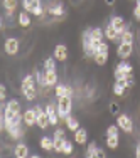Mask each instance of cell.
Instances as JSON below:
<instances>
[{
  "label": "cell",
  "mask_w": 140,
  "mask_h": 158,
  "mask_svg": "<svg viewBox=\"0 0 140 158\" xmlns=\"http://www.w3.org/2000/svg\"><path fill=\"white\" fill-rule=\"evenodd\" d=\"M41 148L46 150V152H52L54 150V138H51V136L41 138Z\"/></svg>",
  "instance_id": "cell-18"
},
{
  "label": "cell",
  "mask_w": 140,
  "mask_h": 158,
  "mask_svg": "<svg viewBox=\"0 0 140 158\" xmlns=\"http://www.w3.org/2000/svg\"><path fill=\"white\" fill-rule=\"evenodd\" d=\"M105 37H107L108 40H112V42H122V37H120L118 31H116V29L113 27L112 24H110L108 27L105 29Z\"/></svg>",
  "instance_id": "cell-11"
},
{
  "label": "cell",
  "mask_w": 140,
  "mask_h": 158,
  "mask_svg": "<svg viewBox=\"0 0 140 158\" xmlns=\"http://www.w3.org/2000/svg\"><path fill=\"white\" fill-rule=\"evenodd\" d=\"M5 52L9 56H15L19 52V40L14 39V37H9L5 40Z\"/></svg>",
  "instance_id": "cell-9"
},
{
  "label": "cell",
  "mask_w": 140,
  "mask_h": 158,
  "mask_svg": "<svg viewBox=\"0 0 140 158\" xmlns=\"http://www.w3.org/2000/svg\"><path fill=\"white\" fill-rule=\"evenodd\" d=\"M122 82H123L125 88H133V86H135V77L132 76V73H130V74H127L125 81H122Z\"/></svg>",
  "instance_id": "cell-33"
},
{
  "label": "cell",
  "mask_w": 140,
  "mask_h": 158,
  "mask_svg": "<svg viewBox=\"0 0 140 158\" xmlns=\"http://www.w3.org/2000/svg\"><path fill=\"white\" fill-rule=\"evenodd\" d=\"M42 14H44V9H42V5H41V3H36V7H34V10H32V15L42 17Z\"/></svg>",
  "instance_id": "cell-35"
},
{
  "label": "cell",
  "mask_w": 140,
  "mask_h": 158,
  "mask_svg": "<svg viewBox=\"0 0 140 158\" xmlns=\"http://www.w3.org/2000/svg\"><path fill=\"white\" fill-rule=\"evenodd\" d=\"M56 96H58V99L59 98H63V96H66L68 94V86H64V84H58L56 86Z\"/></svg>",
  "instance_id": "cell-28"
},
{
  "label": "cell",
  "mask_w": 140,
  "mask_h": 158,
  "mask_svg": "<svg viewBox=\"0 0 140 158\" xmlns=\"http://www.w3.org/2000/svg\"><path fill=\"white\" fill-rule=\"evenodd\" d=\"M116 69H120V71H123V73H128V74H130L133 67H132V64H130V62H127L125 59H122V62H120L118 66H116Z\"/></svg>",
  "instance_id": "cell-26"
},
{
  "label": "cell",
  "mask_w": 140,
  "mask_h": 158,
  "mask_svg": "<svg viewBox=\"0 0 140 158\" xmlns=\"http://www.w3.org/2000/svg\"><path fill=\"white\" fill-rule=\"evenodd\" d=\"M64 123H66V126H68L69 131H76L79 128V121L74 118V116H71V114H68L66 118H64Z\"/></svg>",
  "instance_id": "cell-17"
},
{
  "label": "cell",
  "mask_w": 140,
  "mask_h": 158,
  "mask_svg": "<svg viewBox=\"0 0 140 158\" xmlns=\"http://www.w3.org/2000/svg\"><path fill=\"white\" fill-rule=\"evenodd\" d=\"M133 17L135 20L140 22V3H135V9H133Z\"/></svg>",
  "instance_id": "cell-37"
},
{
  "label": "cell",
  "mask_w": 140,
  "mask_h": 158,
  "mask_svg": "<svg viewBox=\"0 0 140 158\" xmlns=\"http://www.w3.org/2000/svg\"><path fill=\"white\" fill-rule=\"evenodd\" d=\"M46 111H47V114H49V119H51V125L52 126H58L59 125V114H58V106L54 108V104L52 103H49L47 106H46Z\"/></svg>",
  "instance_id": "cell-7"
},
{
  "label": "cell",
  "mask_w": 140,
  "mask_h": 158,
  "mask_svg": "<svg viewBox=\"0 0 140 158\" xmlns=\"http://www.w3.org/2000/svg\"><path fill=\"white\" fill-rule=\"evenodd\" d=\"M47 12H49V15H52V17H61L64 15V5L61 2H56V3H51V5L47 7Z\"/></svg>",
  "instance_id": "cell-10"
},
{
  "label": "cell",
  "mask_w": 140,
  "mask_h": 158,
  "mask_svg": "<svg viewBox=\"0 0 140 158\" xmlns=\"http://www.w3.org/2000/svg\"><path fill=\"white\" fill-rule=\"evenodd\" d=\"M98 156H107V155H105V152H103L101 148H98Z\"/></svg>",
  "instance_id": "cell-42"
},
{
  "label": "cell",
  "mask_w": 140,
  "mask_h": 158,
  "mask_svg": "<svg viewBox=\"0 0 140 158\" xmlns=\"http://www.w3.org/2000/svg\"><path fill=\"white\" fill-rule=\"evenodd\" d=\"M135 156H137V158H140V143L137 145V148H135Z\"/></svg>",
  "instance_id": "cell-41"
},
{
  "label": "cell",
  "mask_w": 140,
  "mask_h": 158,
  "mask_svg": "<svg viewBox=\"0 0 140 158\" xmlns=\"http://www.w3.org/2000/svg\"><path fill=\"white\" fill-rule=\"evenodd\" d=\"M19 24H20V27H29L31 25V15H29V12H20L19 14Z\"/></svg>",
  "instance_id": "cell-20"
},
{
  "label": "cell",
  "mask_w": 140,
  "mask_h": 158,
  "mask_svg": "<svg viewBox=\"0 0 140 158\" xmlns=\"http://www.w3.org/2000/svg\"><path fill=\"white\" fill-rule=\"evenodd\" d=\"M93 59H94V62H96L98 66H105L107 61H108V54H105V52H98Z\"/></svg>",
  "instance_id": "cell-22"
},
{
  "label": "cell",
  "mask_w": 140,
  "mask_h": 158,
  "mask_svg": "<svg viewBox=\"0 0 140 158\" xmlns=\"http://www.w3.org/2000/svg\"><path fill=\"white\" fill-rule=\"evenodd\" d=\"M20 93H22V96H24L27 101H34L37 98V89H36V86H32V84H25V82H22L20 84Z\"/></svg>",
  "instance_id": "cell-5"
},
{
  "label": "cell",
  "mask_w": 140,
  "mask_h": 158,
  "mask_svg": "<svg viewBox=\"0 0 140 158\" xmlns=\"http://www.w3.org/2000/svg\"><path fill=\"white\" fill-rule=\"evenodd\" d=\"M115 2H116V0H105V3H107L108 7H113V5H115Z\"/></svg>",
  "instance_id": "cell-40"
},
{
  "label": "cell",
  "mask_w": 140,
  "mask_h": 158,
  "mask_svg": "<svg viewBox=\"0 0 140 158\" xmlns=\"http://www.w3.org/2000/svg\"><path fill=\"white\" fill-rule=\"evenodd\" d=\"M107 146L110 150L118 148V136H107Z\"/></svg>",
  "instance_id": "cell-25"
},
{
  "label": "cell",
  "mask_w": 140,
  "mask_h": 158,
  "mask_svg": "<svg viewBox=\"0 0 140 158\" xmlns=\"http://www.w3.org/2000/svg\"><path fill=\"white\" fill-rule=\"evenodd\" d=\"M3 9H5L7 15L14 14L17 9V0H3Z\"/></svg>",
  "instance_id": "cell-19"
},
{
  "label": "cell",
  "mask_w": 140,
  "mask_h": 158,
  "mask_svg": "<svg viewBox=\"0 0 140 158\" xmlns=\"http://www.w3.org/2000/svg\"><path fill=\"white\" fill-rule=\"evenodd\" d=\"M7 98V89H5V84H0V101H5Z\"/></svg>",
  "instance_id": "cell-38"
},
{
  "label": "cell",
  "mask_w": 140,
  "mask_h": 158,
  "mask_svg": "<svg viewBox=\"0 0 140 158\" xmlns=\"http://www.w3.org/2000/svg\"><path fill=\"white\" fill-rule=\"evenodd\" d=\"M63 153H64V155H71V153H73V143H71L69 140H66V141H64Z\"/></svg>",
  "instance_id": "cell-34"
},
{
  "label": "cell",
  "mask_w": 140,
  "mask_h": 158,
  "mask_svg": "<svg viewBox=\"0 0 140 158\" xmlns=\"http://www.w3.org/2000/svg\"><path fill=\"white\" fill-rule=\"evenodd\" d=\"M125 86H123V82H120V81H116L115 84H113V93H115V96H123L125 94Z\"/></svg>",
  "instance_id": "cell-23"
},
{
  "label": "cell",
  "mask_w": 140,
  "mask_h": 158,
  "mask_svg": "<svg viewBox=\"0 0 140 158\" xmlns=\"http://www.w3.org/2000/svg\"><path fill=\"white\" fill-rule=\"evenodd\" d=\"M110 114H113V116L120 114V104L116 103V101H112V103H110Z\"/></svg>",
  "instance_id": "cell-32"
},
{
  "label": "cell",
  "mask_w": 140,
  "mask_h": 158,
  "mask_svg": "<svg viewBox=\"0 0 140 158\" xmlns=\"http://www.w3.org/2000/svg\"><path fill=\"white\" fill-rule=\"evenodd\" d=\"M44 69L46 71H56V57H47L44 61Z\"/></svg>",
  "instance_id": "cell-27"
},
{
  "label": "cell",
  "mask_w": 140,
  "mask_h": 158,
  "mask_svg": "<svg viewBox=\"0 0 140 158\" xmlns=\"http://www.w3.org/2000/svg\"><path fill=\"white\" fill-rule=\"evenodd\" d=\"M110 47L107 42H98V52H105V54H108Z\"/></svg>",
  "instance_id": "cell-36"
},
{
  "label": "cell",
  "mask_w": 140,
  "mask_h": 158,
  "mask_svg": "<svg viewBox=\"0 0 140 158\" xmlns=\"http://www.w3.org/2000/svg\"><path fill=\"white\" fill-rule=\"evenodd\" d=\"M44 79H46L47 88L49 86H58V73L56 71H44Z\"/></svg>",
  "instance_id": "cell-15"
},
{
  "label": "cell",
  "mask_w": 140,
  "mask_h": 158,
  "mask_svg": "<svg viewBox=\"0 0 140 158\" xmlns=\"http://www.w3.org/2000/svg\"><path fill=\"white\" fill-rule=\"evenodd\" d=\"M118 131H120L118 125H112L107 128V136H118Z\"/></svg>",
  "instance_id": "cell-30"
},
{
  "label": "cell",
  "mask_w": 140,
  "mask_h": 158,
  "mask_svg": "<svg viewBox=\"0 0 140 158\" xmlns=\"http://www.w3.org/2000/svg\"><path fill=\"white\" fill-rule=\"evenodd\" d=\"M90 37H91L94 42H103V39H105V31H101V29H98V27L90 29Z\"/></svg>",
  "instance_id": "cell-16"
},
{
  "label": "cell",
  "mask_w": 140,
  "mask_h": 158,
  "mask_svg": "<svg viewBox=\"0 0 140 158\" xmlns=\"http://www.w3.org/2000/svg\"><path fill=\"white\" fill-rule=\"evenodd\" d=\"M54 57H56V61H59V62H64L68 59V47L64 46V44H58V46L54 47Z\"/></svg>",
  "instance_id": "cell-12"
},
{
  "label": "cell",
  "mask_w": 140,
  "mask_h": 158,
  "mask_svg": "<svg viewBox=\"0 0 140 158\" xmlns=\"http://www.w3.org/2000/svg\"><path fill=\"white\" fill-rule=\"evenodd\" d=\"M133 32H132V31H128V29H127V31H125L123 34H122V42H128V44H132V42H133Z\"/></svg>",
  "instance_id": "cell-29"
},
{
  "label": "cell",
  "mask_w": 140,
  "mask_h": 158,
  "mask_svg": "<svg viewBox=\"0 0 140 158\" xmlns=\"http://www.w3.org/2000/svg\"><path fill=\"white\" fill-rule=\"evenodd\" d=\"M36 113H37V126H39L41 130H46V128L51 125L47 111H44L41 106H36Z\"/></svg>",
  "instance_id": "cell-3"
},
{
  "label": "cell",
  "mask_w": 140,
  "mask_h": 158,
  "mask_svg": "<svg viewBox=\"0 0 140 158\" xmlns=\"http://www.w3.org/2000/svg\"><path fill=\"white\" fill-rule=\"evenodd\" d=\"M22 7H24L25 12L32 14V10H34V7H36V3H34L32 0H22Z\"/></svg>",
  "instance_id": "cell-31"
},
{
  "label": "cell",
  "mask_w": 140,
  "mask_h": 158,
  "mask_svg": "<svg viewBox=\"0 0 140 158\" xmlns=\"http://www.w3.org/2000/svg\"><path fill=\"white\" fill-rule=\"evenodd\" d=\"M24 125L27 126V128L37 125V113H36V108L24 111Z\"/></svg>",
  "instance_id": "cell-6"
},
{
  "label": "cell",
  "mask_w": 140,
  "mask_h": 158,
  "mask_svg": "<svg viewBox=\"0 0 140 158\" xmlns=\"http://www.w3.org/2000/svg\"><path fill=\"white\" fill-rule=\"evenodd\" d=\"M133 52V44H128V42H120L118 47H116V56L120 59H128Z\"/></svg>",
  "instance_id": "cell-4"
},
{
  "label": "cell",
  "mask_w": 140,
  "mask_h": 158,
  "mask_svg": "<svg viewBox=\"0 0 140 158\" xmlns=\"http://www.w3.org/2000/svg\"><path fill=\"white\" fill-rule=\"evenodd\" d=\"M88 158H94V156H98V146H96V143L91 141L88 145V150H86V153H85Z\"/></svg>",
  "instance_id": "cell-21"
},
{
  "label": "cell",
  "mask_w": 140,
  "mask_h": 158,
  "mask_svg": "<svg viewBox=\"0 0 140 158\" xmlns=\"http://www.w3.org/2000/svg\"><path fill=\"white\" fill-rule=\"evenodd\" d=\"M116 125H118L120 130L125 131V133H132V131H133V121H132V118L127 114H123V113H120V114L116 116Z\"/></svg>",
  "instance_id": "cell-2"
},
{
  "label": "cell",
  "mask_w": 140,
  "mask_h": 158,
  "mask_svg": "<svg viewBox=\"0 0 140 158\" xmlns=\"http://www.w3.org/2000/svg\"><path fill=\"white\" fill-rule=\"evenodd\" d=\"M71 110H73V96H63L58 99V114L59 118L64 119L68 114H71Z\"/></svg>",
  "instance_id": "cell-1"
},
{
  "label": "cell",
  "mask_w": 140,
  "mask_h": 158,
  "mask_svg": "<svg viewBox=\"0 0 140 158\" xmlns=\"http://www.w3.org/2000/svg\"><path fill=\"white\" fill-rule=\"evenodd\" d=\"M32 2H34V3H41V0H32Z\"/></svg>",
  "instance_id": "cell-43"
},
{
  "label": "cell",
  "mask_w": 140,
  "mask_h": 158,
  "mask_svg": "<svg viewBox=\"0 0 140 158\" xmlns=\"http://www.w3.org/2000/svg\"><path fill=\"white\" fill-rule=\"evenodd\" d=\"M110 24L113 25V27L118 31L120 34V37H122V34L128 29V25H125V20H123V17H120V15H115V17H112V20H110Z\"/></svg>",
  "instance_id": "cell-8"
},
{
  "label": "cell",
  "mask_w": 140,
  "mask_h": 158,
  "mask_svg": "<svg viewBox=\"0 0 140 158\" xmlns=\"http://www.w3.org/2000/svg\"><path fill=\"white\" fill-rule=\"evenodd\" d=\"M29 155H31V153H29L27 145H25V143H17L15 148H14V156H17V158H27Z\"/></svg>",
  "instance_id": "cell-13"
},
{
  "label": "cell",
  "mask_w": 140,
  "mask_h": 158,
  "mask_svg": "<svg viewBox=\"0 0 140 158\" xmlns=\"http://www.w3.org/2000/svg\"><path fill=\"white\" fill-rule=\"evenodd\" d=\"M74 141H76L78 145H85V143L88 141V131L79 126L78 130L74 131Z\"/></svg>",
  "instance_id": "cell-14"
},
{
  "label": "cell",
  "mask_w": 140,
  "mask_h": 158,
  "mask_svg": "<svg viewBox=\"0 0 140 158\" xmlns=\"http://www.w3.org/2000/svg\"><path fill=\"white\" fill-rule=\"evenodd\" d=\"M135 2H137V3H140V0H135Z\"/></svg>",
  "instance_id": "cell-44"
},
{
  "label": "cell",
  "mask_w": 140,
  "mask_h": 158,
  "mask_svg": "<svg viewBox=\"0 0 140 158\" xmlns=\"http://www.w3.org/2000/svg\"><path fill=\"white\" fill-rule=\"evenodd\" d=\"M54 136H59V138H64V128H58L54 131Z\"/></svg>",
  "instance_id": "cell-39"
},
{
  "label": "cell",
  "mask_w": 140,
  "mask_h": 158,
  "mask_svg": "<svg viewBox=\"0 0 140 158\" xmlns=\"http://www.w3.org/2000/svg\"><path fill=\"white\" fill-rule=\"evenodd\" d=\"M64 138H59V136H54V152L56 153H63V148H64Z\"/></svg>",
  "instance_id": "cell-24"
}]
</instances>
